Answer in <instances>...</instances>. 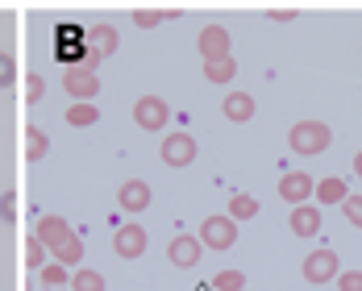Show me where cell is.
<instances>
[{
  "label": "cell",
  "instance_id": "6da1fadb",
  "mask_svg": "<svg viewBox=\"0 0 362 291\" xmlns=\"http://www.w3.org/2000/svg\"><path fill=\"white\" fill-rule=\"evenodd\" d=\"M288 146L296 150V154H321V150H329L333 146V129H329L325 121H296L288 133Z\"/></svg>",
  "mask_w": 362,
  "mask_h": 291
},
{
  "label": "cell",
  "instance_id": "7a4b0ae2",
  "mask_svg": "<svg viewBox=\"0 0 362 291\" xmlns=\"http://www.w3.org/2000/svg\"><path fill=\"white\" fill-rule=\"evenodd\" d=\"M117 30L112 25H92V30H83V71H96V63H105L109 54H117Z\"/></svg>",
  "mask_w": 362,
  "mask_h": 291
},
{
  "label": "cell",
  "instance_id": "3957f363",
  "mask_svg": "<svg viewBox=\"0 0 362 291\" xmlns=\"http://www.w3.org/2000/svg\"><path fill=\"white\" fill-rule=\"evenodd\" d=\"M200 242H204V250H233V242H238V220L229 217V213L204 217V225H200Z\"/></svg>",
  "mask_w": 362,
  "mask_h": 291
},
{
  "label": "cell",
  "instance_id": "277c9868",
  "mask_svg": "<svg viewBox=\"0 0 362 291\" xmlns=\"http://www.w3.org/2000/svg\"><path fill=\"white\" fill-rule=\"evenodd\" d=\"M63 92L75 96V105H92V100L100 96V79H96V71L67 67V71H63Z\"/></svg>",
  "mask_w": 362,
  "mask_h": 291
},
{
  "label": "cell",
  "instance_id": "5b68a950",
  "mask_svg": "<svg viewBox=\"0 0 362 291\" xmlns=\"http://www.w3.org/2000/svg\"><path fill=\"white\" fill-rule=\"evenodd\" d=\"M300 271H304V283H317V287L341 275V266H337V254H333L329 246H321V250H313V254L304 258V266H300Z\"/></svg>",
  "mask_w": 362,
  "mask_h": 291
},
{
  "label": "cell",
  "instance_id": "8992f818",
  "mask_svg": "<svg viewBox=\"0 0 362 291\" xmlns=\"http://www.w3.org/2000/svg\"><path fill=\"white\" fill-rule=\"evenodd\" d=\"M134 121H138V129H167L171 109L163 105V96H138V105H134Z\"/></svg>",
  "mask_w": 362,
  "mask_h": 291
},
{
  "label": "cell",
  "instance_id": "52a82bcc",
  "mask_svg": "<svg viewBox=\"0 0 362 291\" xmlns=\"http://www.w3.org/2000/svg\"><path fill=\"white\" fill-rule=\"evenodd\" d=\"M163 162H167V167H187V162H196V138L183 133V129L167 133V138H163Z\"/></svg>",
  "mask_w": 362,
  "mask_h": 291
},
{
  "label": "cell",
  "instance_id": "ba28073f",
  "mask_svg": "<svg viewBox=\"0 0 362 291\" xmlns=\"http://www.w3.org/2000/svg\"><path fill=\"white\" fill-rule=\"evenodd\" d=\"M167 258L175 262V266H196L200 258H204V242L200 237H192V233H180V237H171V246H167Z\"/></svg>",
  "mask_w": 362,
  "mask_h": 291
},
{
  "label": "cell",
  "instance_id": "9c48e42d",
  "mask_svg": "<svg viewBox=\"0 0 362 291\" xmlns=\"http://www.w3.org/2000/svg\"><path fill=\"white\" fill-rule=\"evenodd\" d=\"M75 229L71 225H67V220L63 217H54V213H46V217L37 220V242H42V246H46V250H50V254H54V250H59V246H63V242H67V237H71Z\"/></svg>",
  "mask_w": 362,
  "mask_h": 291
},
{
  "label": "cell",
  "instance_id": "30bf717a",
  "mask_svg": "<svg viewBox=\"0 0 362 291\" xmlns=\"http://www.w3.org/2000/svg\"><path fill=\"white\" fill-rule=\"evenodd\" d=\"M112 250L121 258H142L146 254V229L142 225H121L112 233Z\"/></svg>",
  "mask_w": 362,
  "mask_h": 291
},
{
  "label": "cell",
  "instance_id": "8fae6325",
  "mask_svg": "<svg viewBox=\"0 0 362 291\" xmlns=\"http://www.w3.org/2000/svg\"><path fill=\"white\" fill-rule=\"evenodd\" d=\"M313 191H317V183L308 179L304 171H288V175L279 179V196L288 200L291 208H296V204H308V196H313Z\"/></svg>",
  "mask_w": 362,
  "mask_h": 291
},
{
  "label": "cell",
  "instance_id": "7c38bea8",
  "mask_svg": "<svg viewBox=\"0 0 362 291\" xmlns=\"http://www.w3.org/2000/svg\"><path fill=\"white\" fill-rule=\"evenodd\" d=\"M196 46H200L204 63H209V59H229V30H225V25H204Z\"/></svg>",
  "mask_w": 362,
  "mask_h": 291
},
{
  "label": "cell",
  "instance_id": "4fadbf2b",
  "mask_svg": "<svg viewBox=\"0 0 362 291\" xmlns=\"http://www.w3.org/2000/svg\"><path fill=\"white\" fill-rule=\"evenodd\" d=\"M288 229L296 237H313V233H321V208L317 204H296L288 217Z\"/></svg>",
  "mask_w": 362,
  "mask_h": 291
},
{
  "label": "cell",
  "instance_id": "5bb4252c",
  "mask_svg": "<svg viewBox=\"0 0 362 291\" xmlns=\"http://www.w3.org/2000/svg\"><path fill=\"white\" fill-rule=\"evenodd\" d=\"M117 204H121L125 213H142V208H150V183L146 179H125L121 191H117Z\"/></svg>",
  "mask_w": 362,
  "mask_h": 291
},
{
  "label": "cell",
  "instance_id": "9a60e30c",
  "mask_svg": "<svg viewBox=\"0 0 362 291\" xmlns=\"http://www.w3.org/2000/svg\"><path fill=\"white\" fill-rule=\"evenodd\" d=\"M221 112H225L229 121H250L254 117V96L250 92H229V96L221 100Z\"/></svg>",
  "mask_w": 362,
  "mask_h": 291
},
{
  "label": "cell",
  "instance_id": "2e32d148",
  "mask_svg": "<svg viewBox=\"0 0 362 291\" xmlns=\"http://www.w3.org/2000/svg\"><path fill=\"white\" fill-rule=\"evenodd\" d=\"M321 204H341L350 191H346V179H337V175H329V179H321L317 183V191H313Z\"/></svg>",
  "mask_w": 362,
  "mask_h": 291
},
{
  "label": "cell",
  "instance_id": "e0dca14e",
  "mask_svg": "<svg viewBox=\"0 0 362 291\" xmlns=\"http://www.w3.org/2000/svg\"><path fill=\"white\" fill-rule=\"evenodd\" d=\"M233 75H238L233 54H229V59H209V63H204V79H209V83H229Z\"/></svg>",
  "mask_w": 362,
  "mask_h": 291
},
{
  "label": "cell",
  "instance_id": "ac0fdd59",
  "mask_svg": "<svg viewBox=\"0 0 362 291\" xmlns=\"http://www.w3.org/2000/svg\"><path fill=\"white\" fill-rule=\"evenodd\" d=\"M46 150H50V138H46L37 125H30V129H25V162H42Z\"/></svg>",
  "mask_w": 362,
  "mask_h": 291
},
{
  "label": "cell",
  "instance_id": "d6986e66",
  "mask_svg": "<svg viewBox=\"0 0 362 291\" xmlns=\"http://www.w3.org/2000/svg\"><path fill=\"white\" fill-rule=\"evenodd\" d=\"M100 121V109L96 105H71L67 109V125H75V129H88V125H96Z\"/></svg>",
  "mask_w": 362,
  "mask_h": 291
},
{
  "label": "cell",
  "instance_id": "ffe728a7",
  "mask_svg": "<svg viewBox=\"0 0 362 291\" xmlns=\"http://www.w3.org/2000/svg\"><path fill=\"white\" fill-rule=\"evenodd\" d=\"M54 262H63V266H75V262H83V242H79V233H71L59 250H54Z\"/></svg>",
  "mask_w": 362,
  "mask_h": 291
},
{
  "label": "cell",
  "instance_id": "44dd1931",
  "mask_svg": "<svg viewBox=\"0 0 362 291\" xmlns=\"http://www.w3.org/2000/svg\"><path fill=\"white\" fill-rule=\"evenodd\" d=\"M229 217H233V220L258 217V200H254V196H246V191H242V196H233V200H229Z\"/></svg>",
  "mask_w": 362,
  "mask_h": 291
},
{
  "label": "cell",
  "instance_id": "7402d4cb",
  "mask_svg": "<svg viewBox=\"0 0 362 291\" xmlns=\"http://www.w3.org/2000/svg\"><path fill=\"white\" fill-rule=\"evenodd\" d=\"M246 287V275L242 271H217L213 275V291H242Z\"/></svg>",
  "mask_w": 362,
  "mask_h": 291
},
{
  "label": "cell",
  "instance_id": "603a6c76",
  "mask_svg": "<svg viewBox=\"0 0 362 291\" xmlns=\"http://www.w3.org/2000/svg\"><path fill=\"white\" fill-rule=\"evenodd\" d=\"M42 287H67V266H63V262H46V266H42Z\"/></svg>",
  "mask_w": 362,
  "mask_h": 291
},
{
  "label": "cell",
  "instance_id": "cb8c5ba5",
  "mask_svg": "<svg viewBox=\"0 0 362 291\" xmlns=\"http://www.w3.org/2000/svg\"><path fill=\"white\" fill-rule=\"evenodd\" d=\"M71 287L75 291H105V275L100 271H75Z\"/></svg>",
  "mask_w": 362,
  "mask_h": 291
},
{
  "label": "cell",
  "instance_id": "d4e9b609",
  "mask_svg": "<svg viewBox=\"0 0 362 291\" xmlns=\"http://www.w3.org/2000/svg\"><path fill=\"white\" fill-rule=\"evenodd\" d=\"M42 258H46V246H42L37 237H25V266H37V271H42V266H46Z\"/></svg>",
  "mask_w": 362,
  "mask_h": 291
},
{
  "label": "cell",
  "instance_id": "484cf974",
  "mask_svg": "<svg viewBox=\"0 0 362 291\" xmlns=\"http://www.w3.org/2000/svg\"><path fill=\"white\" fill-rule=\"evenodd\" d=\"M341 213H346V220H350L354 229H362V196H346V200H341Z\"/></svg>",
  "mask_w": 362,
  "mask_h": 291
},
{
  "label": "cell",
  "instance_id": "4316f807",
  "mask_svg": "<svg viewBox=\"0 0 362 291\" xmlns=\"http://www.w3.org/2000/svg\"><path fill=\"white\" fill-rule=\"evenodd\" d=\"M163 17H175V13H150V8H138V13H134V25H142V30H150V25H158Z\"/></svg>",
  "mask_w": 362,
  "mask_h": 291
},
{
  "label": "cell",
  "instance_id": "83f0119b",
  "mask_svg": "<svg viewBox=\"0 0 362 291\" xmlns=\"http://www.w3.org/2000/svg\"><path fill=\"white\" fill-rule=\"evenodd\" d=\"M337 287L341 291H362V271H341V275H337Z\"/></svg>",
  "mask_w": 362,
  "mask_h": 291
},
{
  "label": "cell",
  "instance_id": "f1b7e54d",
  "mask_svg": "<svg viewBox=\"0 0 362 291\" xmlns=\"http://www.w3.org/2000/svg\"><path fill=\"white\" fill-rule=\"evenodd\" d=\"M42 92H46V79H42V75H30V83H25V100L37 105V100H42Z\"/></svg>",
  "mask_w": 362,
  "mask_h": 291
},
{
  "label": "cell",
  "instance_id": "f546056e",
  "mask_svg": "<svg viewBox=\"0 0 362 291\" xmlns=\"http://www.w3.org/2000/svg\"><path fill=\"white\" fill-rule=\"evenodd\" d=\"M13 79H17V63H13L8 54H0V88H8Z\"/></svg>",
  "mask_w": 362,
  "mask_h": 291
},
{
  "label": "cell",
  "instance_id": "4dcf8cb0",
  "mask_svg": "<svg viewBox=\"0 0 362 291\" xmlns=\"http://www.w3.org/2000/svg\"><path fill=\"white\" fill-rule=\"evenodd\" d=\"M0 220H17V196H0Z\"/></svg>",
  "mask_w": 362,
  "mask_h": 291
},
{
  "label": "cell",
  "instance_id": "1f68e13d",
  "mask_svg": "<svg viewBox=\"0 0 362 291\" xmlns=\"http://www.w3.org/2000/svg\"><path fill=\"white\" fill-rule=\"evenodd\" d=\"M271 17H275V21H296V13H291V8H275Z\"/></svg>",
  "mask_w": 362,
  "mask_h": 291
},
{
  "label": "cell",
  "instance_id": "d6a6232c",
  "mask_svg": "<svg viewBox=\"0 0 362 291\" xmlns=\"http://www.w3.org/2000/svg\"><path fill=\"white\" fill-rule=\"evenodd\" d=\"M354 175H358V179H362V150H358V154H354Z\"/></svg>",
  "mask_w": 362,
  "mask_h": 291
}]
</instances>
